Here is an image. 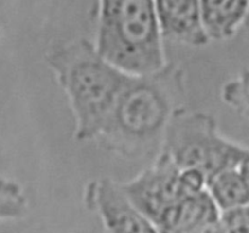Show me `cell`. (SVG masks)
Here are the masks:
<instances>
[{"label": "cell", "instance_id": "6da1fadb", "mask_svg": "<svg viewBox=\"0 0 249 233\" xmlns=\"http://www.w3.org/2000/svg\"><path fill=\"white\" fill-rule=\"evenodd\" d=\"M184 68L167 62L160 69L130 74L99 140L126 159L155 158L178 108L185 106Z\"/></svg>", "mask_w": 249, "mask_h": 233}, {"label": "cell", "instance_id": "7a4b0ae2", "mask_svg": "<svg viewBox=\"0 0 249 233\" xmlns=\"http://www.w3.org/2000/svg\"><path fill=\"white\" fill-rule=\"evenodd\" d=\"M45 62L70 102L75 140H99L130 74L105 58L85 38L53 48Z\"/></svg>", "mask_w": 249, "mask_h": 233}, {"label": "cell", "instance_id": "3957f363", "mask_svg": "<svg viewBox=\"0 0 249 233\" xmlns=\"http://www.w3.org/2000/svg\"><path fill=\"white\" fill-rule=\"evenodd\" d=\"M94 44L129 74L155 72L167 63L153 0H99Z\"/></svg>", "mask_w": 249, "mask_h": 233}, {"label": "cell", "instance_id": "277c9868", "mask_svg": "<svg viewBox=\"0 0 249 233\" xmlns=\"http://www.w3.org/2000/svg\"><path fill=\"white\" fill-rule=\"evenodd\" d=\"M162 150L180 167L201 171L207 181L249 159V146L223 135L212 114L185 106L173 114Z\"/></svg>", "mask_w": 249, "mask_h": 233}, {"label": "cell", "instance_id": "5b68a950", "mask_svg": "<svg viewBox=\"0 0 249 233\" xmlns=\"http://www.w3.org/2000/svg\"><path fill=\"white\" fill-rule=\"evenodd\" d=\"M119 184L131 203L156 223L175 203L206 189L207 179L198 170L180 167L160 150L150 166Z\"/></svg>", "mask_w": 249, "mask_h": 233}, {"label": "cell", "instance_id": "8992f818", "mask_svg": "<svg viewBox=\"0 0 249 233\" xmlns=\"http://www.w3.org/2000/svg\"><path fill=\"white\" fill-rule=\"evenodd\" d=\"M84 204L99 216L106 233H160L125 196L119 182L111 179L90 181L84 188Z\"/></svg>", "mask_w": 249, "mask_h": 233}, {"label": "cell", "instance_id": "52a82bcc", "mask_svg": "<svg viewBox=\"0 0 249 233\" xmlns=\"http://www.w3.org/2000/svg\"><path fill=\"white\" fill-rule=\"evenodd\" d=\"M163 40L201 48L209 43L201 18L199 0H153Z\"/></svg>", "mask_w": 249, "mask_h": 233}, {"label": "cell", "instance_id": "ba28073f", "mask_svg": "<svg viewBox=\"0 0 249 233\" xmlns=\"http://www.w3.org/2000/svg\"><path fill=\"white\" fill-rule=\"evenodd\" d=\"M220 210L208 191L190 194L170 206L156 221L160 233H191L219 220Z\"/></svg>", "mask_w": 249, "mask_h": 233}, {"label": "cell", "instance_id": "9c48e42d", "mask_svg": "<svg viewBox=\"0 0 249 233\" xmlns=\"http://www.w3.org/2000/svg\"><path fill=\"white\" fill-rule=\"evenodd\" d=\"M199 7L209 41L230 40L247 24L249 0H199Z\"/></svg>", "mask_w": 249, "mask_h": 233}, {"label": "cell", "instance_id": "30bf717a", "mask_svg": "<svg viewBox=\"0 0 249 233\" xmlns=\"http://www.w3.org/2000/svg\"><path fill=\"white\" fill-rule=\"evenodd\" d=\"M206 188L220 211L249 204V186L240 166L214 175Z\"/></svg>", "mask_w": 249, "mask_h": 233}, {"label": "cell", "instance_id": "8fae6325", "mask_svg": "<svg viewBox=\"0 0 249 233\" xmlns=\"http://www.w3.org/2000/svg\"><path fill=\"white\" fill-rule=\"evenodd\" d=\"M28 213V199L18 182L0 176V221L18 220Z\"/></svg>", "mask_w": 249, "mask_h": 233}, {"label": "cell", "instance_id": "7c38bea8", "mask_svg": "<svg viewBox=\"0 0 249 233\" xmlns=\"http://www.w3.org/2000/svg\"><path fill=\"white\" fill-rule=\"evenodd\" d=\"M221 100L242 116H249V68L228 80L221 87Z\"/></svg>", "mask_w": 249, "mask_h": 233}, {"label": "cell", "instance_id": "4fadbf2b", "mask_svg": "<svg viewBox=\"0 0 249 233\" xmlns=\"http://www.w3.org/2000/svg\"><path fill=\"white\" fill-rule=\"evenodd\" d=\"M219 223L223 233H249V204L220 211Z\"/></svg>", "mask_w": 249, "mask_h": 233}, {"label": "cell", "instance_id": "5bb4252c", "mask_svg": "<svg viewBox=\"0 0 249 233\" xmlns=\"http://www.w3.org/2000/svg\"><path fill=\"white\" fill-rule=\"evenodd\" d=\"M191 233H223V231H221L220 223H219L218 220L214 221V222L208 223V225L202 226V227L197 228L196 231H194V232Z\"/></svg>", "mask_w": 249, "mask_h": 233}, {"label": "cell", "instance_id": "9a60e30c", "mask_svg": "<svg viewBox=\"0 0 249 233\" xmlns=\"http://www.w3.org/2000/svg\"><path fill=\"white\" fill-rule=\"evenodd\" d=\"M247 24L249 26V17H248V21H247Z\"/></svg>", "mask_w": 249, "mask_h": 233}, {"label": "cell", "instance_id": "2e32d148", "mask_svg": "<svg viewBox=\"0 0 249 233\" xmlns=\"http://www.w3.org/2000/svg\"><path fill=\"white\" fill-rule=\"evenodd\" d=\"M0 38H1V31H0Z\"/></svg>", "mask_w": 249, "mask_h": 233}]
</instances>
